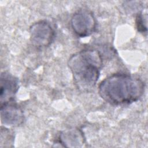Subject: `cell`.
Masks as SVG:
<instances>
[{
  "label": "cell",
  "mask_w": 148,
  "mask_h": 148,
  "mask_svg": "<svg viewBox=\"0 0 148 148\" xmlns=\"http://www.w3.org/2000/svg\"><path fill=\"white\" fill-rule=\"evenodd\" d=\"M98 91L101 98L110 105H126L142 97L145 83L138 77L117 73L104 79L99 83Z\"/></svg>",
  "instance_id": "obj_1"
},
{
  "label": "cell",
  "mask_w": 148,
  "mask_h": 148,
  "mask_svg": "<svg viewBox=\"0 0 148 148\" xmlns=\"http://www.w3.org/2000/svg\"><path fill=\"white\" fill-rule=\"evenodd\" d=\"M18 89V79L9 73H2L1 75V105L11 102Z\"/></svg>",
  "instance_id": "obj_6"
},
{
  "label": "cell",
  "mask_w": 148,
  "mask_h": 148,
  "mask_svg": "<svg viewBox=\"0 0 148 148\" xmlns=\"http://www.w3.org/2000/svg\"><path fill=\"white\" fill-rule=\"evenodd\" d=\"M62 147H81L86 142L83 132L77 128H72L64 130L59 135L58 142Z\"/></svg>",
  "instance_id": "obj_7"
},
{
  "label": "cell",
  "mask_w": 148,
  "mask_h": 148,
  "mask_svg": "<svg viewBox=\"0 0 148 148\" xmlns=\"http://www.w3.org/2000/svg\"><path fill=\"white\" fill-rule=\"evenodd\" d=\"M146 17H145L142 13L138 14L136 17V27L140 32H146L147 26H146Z\"/></svg>",
  "instance_id": "obj_8"
},
{
  "label": "cell",
  "mask_w": 148,
  "mask_h": 148,
  "mask_svg": "<svg viewBox=\"0 0 148 148\" xmlns=\"http://www.w3.org/2000/svg\"><path fill=\"white\" fill-rule=\"evenodd\" d=\"M71 26L77 36L85 38L91 35L95 31L97 21L91 12L80 10L72 15L71 19Z\"/></svg>",
  "instance_id": "obj_3"
},
{
  "label": "cell",
  "mask_w": 148,
  "mask_h": 148,
  "mask_svg": "<svg viewBox=\"0 0 148 148\" xmlns=\"http://www.w3.org/2000/svg\"><path fill=\"white\" fill-rule=\"evenodd\" d=\"M30 40L38 48L49 46L53 41L55 31L51 24L45 20H40L32 24L29 27Z\"/></svg>",
  "instance_id": "obj_4"
},
{
  "label": "cell",
  "mask_w": 148,
  "mask_h": 148,
  "mask_svg": "<svg viewBox=\"0 0 148 148\" xmlns=\"http://www.w3.org/2000/svg\"><path fill=\"white\" fill-rule=\"evenodd\" d=\"M102 65V56L95 49L77 51L68 61L74 84L82 92H88L95 87L99 77Z\"/></svg>",
  "instance_id": "obj_2"
},
{
  "label": "cell",
  "mask_w": 148,
  "mask_h": 148,
  "mask_svg": "<svg viewBox=\"0 0 148 148\" xmlns=\"http://www.w3.org/2000/svg\"><path fill=\"white\" fill-rule=\"evenodd\" d=\"M1 119L2 124L16 127L23 124L24 115L20 107L9 102L1 105Z\"/></svg>",
  "instance_id": "obj_5"
}]
</instances>
